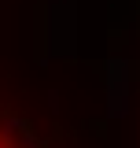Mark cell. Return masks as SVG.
Masks as SVG:
<instances>
[{"mask_svg":"<svg viewBox=\"0 0 140 148\" xmlns=\"http://www.w3.org/2000/svg\"><path fill=\"white\" fill-rule=\"evenodd\" d=\"M0 148H22V145H18V137L4 126V122H0Z\"/></svg>","mask_w":140,"mask_h":148,"instance_id":"1","label":"cell"}]
</instances>
